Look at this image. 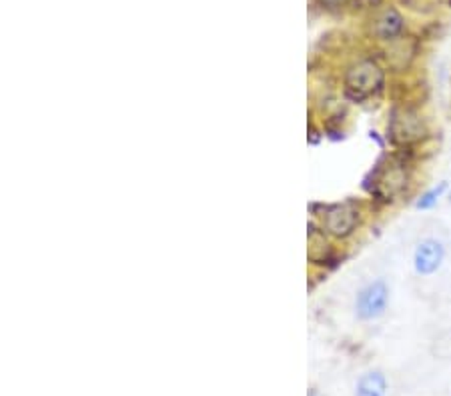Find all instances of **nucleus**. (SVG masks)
Here are the masks:
<instances>
[{
  "instance_id": "obj_2",
  "label": "nucleus",
  "mask_w": 451,
  "mask_h": 396,
  "mask_svg": "<svg viewBox=\"0 0 451 396\" xmlns=\"http://www.w3.org/2000/svg\"><path fill=\"white\" fill-rule=\"evenodd\" d=\"M387 300H389V288L383 280H375L369 282L367 286H363L357 294L355 300V310L361 321H373L377 316H381L387 308Z\"/></svg>"
},
{
  "instance_id": "obj_8",
  "label": "nucleus",
  "mask_w": 451,
  "mask_h": 396,
  "mask_svg": "<svg viewBox=\"0 0 451 396\" xmlns=\"http://www.w3.org/2000/svg\"><path fill=\"white\" fill-rule=\"evenodd\" d=\"M448 189V184L445 182H441L439 186H436V189H431L429 192H425L423 196H421V200L417 203V208H431V206L436 205L437 200H439V196L443 194V191Z\"/></svg>"
},
{
  "instance_id": "obj_1",
  "label": "nucleus",
  "mask_w": 451,
  "mask_h": 396,
  "mask_svg": "<svg viewBox=\"0 0 451 396\" xmlns=\"http://www.w3.org/2000/svg\"><path fill=\"white\" fill-rule=\"evenodd\" d=\"M383 85V71L373 60H361L353 64L345 76L347 96L353 101H365Z\"/></svg>"
},
{
  "instance_id": "obj_4",
  "label": "nucleus",
  "mask_w": 451,
  "mask_h": 396,
  "mask_svg": "<svg viewBox=\"0 0 451 396\" xmlns=\"http://www.w3.org/2000/svg\"><path fill=\"white\" fill-rule=\"evenodd\" d=\"M445 258V250H443V244L436 240V238H425L421 240L415 249V254H413V264H415V270L417 274H434L437 268L441 266Z\"/></svg>"
},
{
  "instance_id": "obj_3",
  "label": "nucleus",
  "mask_w": 451,
  "mask_h": 396,
  "mask_svg": "<svg viewBox=\"0 0 451 396\" xmlns=\"http://www.w3.org/2000/svg\"><path fill=\"white\" fill-rule=\"evenodd\" d=\"M389 132L391 138L395 142H401V145H409V142H415L420 140L425 132L423 126V120L420 118V115H415L413 110H395L389 122Z\"/></svg>"
},
{
  "instance_id": "obj_7",
  "label": "nucleus",
  "mask_w": 451,
  "mask_h": 396,
  "mask_svg": "<svg viewBox=\"0 0 451 396\" xmlns=\"http://www.w3.org/2000/svg\"><path fill=\"white\" fill-rule=\"evenodd\" d=\"M387 390V382L385 376L381 372H365L357 382V388H355V396H385Z\"/></svg>"
},
{
  "instance_id": "obj_5",
  "label": "nucleus",
  "mask_w": 451,
  "mask_h": 396,
  "mask_svg": "<svg viewBox=\"0 0 451 396\" xmlns=\"http://www.w3.org/2000/svg\"><path fill=\"white\" fill-rule=\"evenodd\" d=\"M357 210L351 205H337L329 208L327 217H325V228L329 230L333 236H349L353 233V228L357 226Z\"/></svg>"
},
{
  "instance_id": "obj_9",
  "label": "nucleus",
  "mask_w": 451,
  "mask_h": 396,
  "mask_svg": "<svg viewBox=\"0 0 451 396\" xmlns=\"http://www.w3.org/2000/svg\"><path fill=\"white\" fill-rule=\"evenodd\" d=\"M309 396H319V395H317L315 390H311V393H309Z\"/></svg>"
},
{
  "instance_id": "obj_6",
  "label": "nucleus",
  "mask_w": 451,
  "mask_h": 396,
  "mask_svg": "<svg viewBox=\"0 0 451 396\" xmlns=\"http://www.w3.org/2000/svg\"><path fill=\"white\" fill-rule=\"evenodd\" d=\"M401 30H403V18L393 8L383 10L375 20V34L383 41H391V38L399 36Z\"/></svg>"
}]
</instances>
